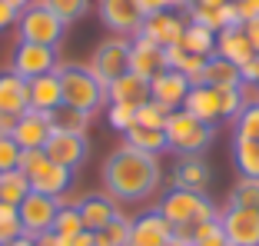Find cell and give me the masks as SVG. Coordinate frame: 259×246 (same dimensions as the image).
Returning <instances> with one entry per match:
<instances>
[{
  "label": "cell",
  "instance_id": "41",
  "mask_svg": "<svg viewBox=\"0 0 259 246\" xmlns=\"http://www.w3.org/2000/svg\"><path fill=\"white\" fill-rule=\"evenodd\" d=\"M107 123L113 130L126 133L133 123H137V110L133 107H123V103H107Z\"/></svg>",
  "mask_w": 259,
  "mask_h": 246
},
{
  "label": "cell",
  "instance_id": "35",
  "mask_svg": "<svg viewBox=\"0 0 259 246\" xmlns=\"http://www.w3.org/2000/svg\"><path fill=\"white\" fill-rule=\"evenodd\" d=\"M40 4H44V7H50L70 27V23H76L80 17L90 14V4H93V0H40Z\"/></svg>",
  "mask_w": 259,
  "mask_h": 246
},
{
  "label": "cell",
  "instance_id": "3",
  "mask_svg": "<svg viewBox=\"0 0 259 246\" xmlns=\"http://www.w3.org/2000/svg\"><path fill=\"white\" fill-rule=\"evenodd\" d=\"M160 210L169 220L173 230H183V226H196L203 220H213L220 210L213 207V200L206 196L203 190H180V186H169L160 196Z\"/></svg>",
  "mask_w": 259,
  "mask_h": 246
},
{
  "label": "cell",
  "instance_id": "18",
  "mask_svg": "<svg viewBox=\"0 0 259 246\" xmlns=\"http://www.w3.org/2000/svg\"><path fill=\"white\" fill-rule=\"evenodd\" d=\"M50 113H40V110H23L17 116V127L10 137L17 140L20 150H44V143L50 140Z\"/></svg>",
  "mask_w": 259,
  "mask_h": 246
},
{
  "label": "cell",
  "instance_id": "44",
  "mask_svg": "<svg viewBox=\"0 0 259 246\" xmlns=\"http://www.w3.org/2000/svg\"><path fill=\"white\" fill-rule=\"evenodd\" d=\"M17 17H20V10L10 7L7 0H0V30H7V27H17Z\"/></svg>",
  "mask_w": 259,
  "mask_h": 246
},
{
  "label": "cell",
  "instance_id": "49",
  "mask_svg": "<svg viewBox=\"0 0 259 246\" xmlns=\"http://www.w3.org/2000/svg\"><path fill=\"white\" fill-rule=\"evenodd\" d=\"M14 127H17V116L0 110V133H14Z\"/></svg>",
  "mask_w": 259,
  "mask_h": 246
},
{
  "label": "cell",
  "instance_id": "30",
  "mask_svg": "<svg viewBox=\"0 0 259 246\" xmlns=\"http://www.w3.org/2000/svg\"><path fill=\"white\" fill-rule=\"evenodd\" d=\"M30 193V180L23 177L20 170H7L0 173V203H10V207H20Z\"/></svg>",
  "mask_w": 259,
  "mask_h": 246
},
{
  "label": "cell",
  "instance_id": "45",
  "mask_svg": "<svg viewBox=\"0 0 259 246\" xmlns=\"http://www.w3.org/2000/svg\"><path fill=\"white\" fill-rule=\"evenodd\" d=\"M239 77H243V84H259V54L239 67Z\"/></svg>",
  "mask_w": 259,
  "mask_h": 246
},
{
  "label": "cell",
  "instance_id": "21",
  "mask_svg": "<svg viewBox=\"0 0 259 246\" xmlns=\"http://www.w3.org/2000/svg\"><path fill=\"white\" fill-rule=\"evenodd\" d=\"M216 54H220L223 60L243 67L246 60L256 57V50H252V44H249V37H246L243 27H226V30L216 33Z\"/></svg>",
  "mask_w": 259,
  "mask_h": 246
},
{
  "label": "cell",
  "instance_id": "12",
  "mask_svg": "<svg viewBox=\"0 0 259 246\" xmlns=\"http://www.w3.org/2000/svg\"><path fill=\"white\" fill-rule=\"evenodd\" d=\"M190 87H193L190 77H183L180 70H163V73H156L150 80V100L173 113V110H183Z\"/></svg>",
  "mask_w": 259,
  "mask_h": 246
},
{
  "label": "cell",
  "instance_id": "31",
  "mask_svg": "<svg viewBox=\"0 0 259 246\" xmlns=\"http://www.w3.org/2000/svg\"><path fill=\"white\" fill-rule=\"evenodd\" d=\"M203 63H206V57L190 54V50H183L180 44H176V47H166V67H169V70H180L183 77H190V84H196Z\"/></svg>",
  "mask_w": 259,
  "mask_h": 246
},
{
  "label": "cell",
  "instance_id": "52",
  "mask_svg": "<svg viewBox=\"0 0 259 246\" xmlns=\"http://www.w3.org/2000/svg\"><path fill=\"white\" fill-rule=\"evenodd\" d=\"M7 246H37V239L33 236H27V233H23V236H17V239H10Z\"/></svg>",
  "mask_w": 259,
  "mask_h": 246
},
{
  "label": "cell",
  "instance_id": "14",
  "mask_svg": "<svg viewBox=\"0 0 259 246\" xmlns=\"http://www.w3.org/2000/svg\"><path fill=\"white\" fill-rule=\"evenodd\" d=\"M166 67V50L163 47H156L153 40L146 37H130V73H137V77L143 80H153L156 73H163Z\"/></svg>",
  "mask_w": 259,
  "mask_h": 246
},
{
  "label": "cell",
  "instance_id": "4",
  "mask_svg": "<svg viewBox=\"0 0 259 246\" xmlns=\"http://www.w3.org/2000/svg\"><path fill=\"white\" fill-rule=\"evenodd\" d=\"M163 130H166V146L173 150V153H180V156H203L206 150H209V143H213L216 127H209V123L190 116L186 110H173Z\"/></svg>",
  "mask_w": 259,
  "mask_h": 246
},
{
  "label": "cell",
  "instance_id": "1",
  "mask_svg": "<svg viewBox=\"0 0 259 246\" xmlns=\"http://www.w3.org/2000/svg\"><path fill=\"white\" fill-rule=\"evenodd\" d=\"M163 183L160 156L133 150L123 143L120 150L107 156L103 163V190L113 196L116 203H146Z\"/></svg>",
  "mask_w": 259,
  "mask_h": 246
},
{
  "label": "cell",
  "instance_id": "8",
  "mask_svg": "<svg viewBox=\"0 0 259 246\" xmlns=\"http://www.w3.org/2000/svg\"><path fill=\"white\" fill-rule=\"evenodd\" d=\"M60 207H63L60 200L47 196V193L30 190V193H27V200H23L20 207H17L23 233H27V236H40V233H50V230H54L57 213H60Z\"/></svg>",
  "mask_w": 259,
  "mask_h": 246
},
{
  "label": "cell",
  "instance_id": "56",
  "mask_svg": "<svg viewBox=\"0 0 259 246\" xmlns=\"http://www.w3.org/2000/svg\"><path fill=\"white\" fill-rule=\"evenodd\" d=\"M93 246H97V243H93Z\"/></svg>",
  "mask_w": 259,
  "mask_h": 246
},
{
  "label": "cell",
  "instance_id": "47",
  "mask_svg": "<svg viewBox=\"0 0 259 246\" xmlns=\"http://www.w3.org/2000/svg\"><path fill=\"white\" fill-rule=\"evenodd\" d=\"M243 30H246V37H249L252 50L259 54V20H252V23H243Z\"/></svg>",
  "mask_w": 259,
  "mask_h": 246
},
{
  "label": "cell",
  "instance_id": "16",
  "mask_svg": "<svg viewBox=\"0 0 259 246\" xmlns=\"http://www.w3.org/2000/svg\"><path fill=\"white\" fill-rule=\"evenodd\" d=\"M173 239V226L160 210H150V213L133 216V226H130V246H166Z\"/></svg>",
  "mask_w": 259,
  "mask_h": 246
},
{
  "label": "cell",
  "instance_id": "43",
  "mask_svg": "<svg viewBox=\"0 0 259 246\" xmlns=\"http://www.w3.org/2000/svg\"><path fill=\"white\" fill-rule=\"evenodd\" d=\"M233 7H236V14H239V23L259 20V0H233Z\"/></svg>",
  "mask_w": 259,
  "mask_h": 246
},
{
  "label": "cell",
  "instance_id": "24",
  "mask_svg": "<svg viewBox=\"0 0 259 246\" xmlns=\"http://www.w3.org/2000/svg\"><path fill=\"white\" fill-rule=\"evenodd\" d=\"M30 90V110H40V113H50L63 103V90H60V77L54 73H47V77H37L27 84Z\"/></svg>",
  "mask_w": 259,
  "mask_h": 246
},
{
  "label": "cell",
  "instance_id": "17",
  "mask_svg": "<svg viewBox=\"0 0 259 246\" xmlns=\"http://www.w3.org/2000/svg\"><path fill=\"white\" fill-rule=\"evenodd\" d=\"M76 213L83 220V230L97 233L100 226H107L110 220H116L123 210H120V203L103 190V193H87L83 200H76Z\"/></svg>",
  "mask_w": 259,
  "mask_h": 246
},
{
  "label": "cell",
  "instance_id": "38",
  "mask_svg": "<svg viewBox=\"0 0 259 246\" xmlns=\"http://www.w3.org/2000/svg\"><path fill=\"white\" fill-rule=\"evenodd\" d=\"M233 123H236V140H259V103L243 107V113Z\"/></svg>",
  "mask_w": 259,
  "mask_h": 246
},
{
  "label": "cell",
  "instance_id": "46",
  "mask_svg": "<svg viewBox=\"0 0 259 246\" xmlns=\"http://www.w3.org/2000/svg\"><path fill=\"white\" fill-rule=\"evenodd\" d=\"M137 4H140V10H143V17H153V14H160V10H166L163 0H137Z\"/></svg>",
  "mask_w": 259,
  "mask_h": 246
},
{
  "label": "cell",
  "instance_id": "20",
  "mask_svg": "<svg viewBox=\"0 0 259 246\" xmlns=\"http://www.w3.org/2000/svg\"><path fill=\"white\" fill-rule=\"evenodd\" d=\"M146 100H150V80L137 77V73H130V70L107 87V103H123V107L137 110V107H143Z\"/></svg>",
  "mask_w": 259,
  "mask_h": 246
},
{
  "label": "cell",
  "instance_id": "50",
  "mask_svg": "<svg viewBox=\"0 0 259 246\" xmlns=\"http://www.w3.org/2000/svg\"><path fill=\"white\" fill-rule=\"evenodd\" d=\"M193 0H163V7L166 10H176V14H186V7H190Z\"/></svg>",
  "mask_w": 259,
  "mask_h": 246
},
{
  "label": "cell",
  "instance_id": "19",
  "mask_svg": "<svg viewBox=\"0 0 259 246\" xmlns=\"http://www.w3.org/2000/svg\"><path fill=\"white\" fill-rule=\"evenodd\" d=\"M183 110H186L190 116H196V120H203V123H209V127H216V123L223 120L220 90H216V87H206V84H193L190 93H186Z\"/></svg>",
  "mask_w": 259,
  "mask_h": 246
},
{
  "label": "cell",
  "instance_id": "5",
  "mask_svg": "<svg viewBox=\"0 0 259 246\" xmlns=\"http://www.w3.org/2000/svg\"><path fill=\"white\" fill-rule=\"evenodd\" d=\"M17 30H20V40H27V44L60 47L63 33H67V23H63L50 7H44L40 0H33L27 10H20V17H17Z\"/></svg>",
  "mask_w": 259,
  "mask_h": 246
},
{
  "label": "cell",
  "instance_id": "10",
  "mask_svg": "<svg viewBox=\"0 0 259 246\" xmlns=\"http://www.w3.org/2000/svg\"><path fill=\"white\" fill-rule=\"evenodd\" d=\"M27 180H30V190L47 193V196H54V200H63V196L70 193V186H73V170L54 163L44 153V160L27 173Z\"/></svg>",
  "mask_w": 259,
  "mask_h": 246
},
{
  "label": "cell",
  "instance_id": "27",
  "mask_svg": "<svg viewBox=\"0 0 259 246\" xmlns=\"http://www.w3.org/2000/svg\"><path fill=\"white\" fill-rule=\"evenodd\" d=\"M90 120H93L90 113L73 110V107H67V103H60L57 110H50V130H57V133H83L87 137Z\"/></svg>",
  "mask_w": 259,
  "mask_h": 246
},
{
  "label": "cell",
  "instance_id": "51",
  "mask_svg": "<svg viewBox=\"0 0 259 246\" xmlns=\"http://www.w3.org/2000/svg\"><path fill=\"white\" fill-rule=\"evenodd\" d=\"M223 4H229V0H193L190 7H223ZM186 7V10H190Z\"/></svg>",
  "mask_w": 259,
  "mask_h": 246
},
{
  "label": "cell",
  "instance_id": "54",
  "mask_svg": "<svg viewBox=\"0 0 259 246\" xmlns=\"http://www.w3.org/2000/svg\"><path fill=\"white\" fill-rule=\"evenodd\" d=\"M166 246H193V243H190V239H183V236H176V233H173V239H169Z\"/></svg>",
  "mask_w": 259,
  "mask_h": 246
},
{
  "label": "cell",
  "instance_id": "40",
  "mask_svg": "<svg viewBox=\"0 0 259 246\" xmlns=\"http://www.w3.org/2000/svg\"><path fill=\"white\" fill-rule=\"evenodd\" d=\"M220 90V110H223V120H236L239 113H243V93H239V87H216Z\"/></svg>",
  "mask_w": 259,
  "mask_h": 246
},
{
  "label": "cell",
  "instance_id": "55",
  "mask_svg": "<svg viewBox=\"0 0 259 246\" xmlns=\"http://www.w3.org/2000/svg\"><path fill=\"white\" fill-rule=\"evenodd\" d=\"M0 246H4V243H0Z\"/></svg>",
  "mask_w": 259,
  "mask_h": 246
},
{
  "label": "cell",
  "instance_id": "28",
  "mask_svg": "<svg viewBox=\"0 0 259 246\" xmlns=\"http://www.w3.org/2000/svg\"><path fill=\"white\" fill-rule=\"evenodd\" d=\"M233 163L243 180H259V140H233Z\"/></svg>",
  "mask_w": 259,
  "mask_h": 246
},
{
  "label": "cell",
  "instance_id": "42",
  "mask_svg": "<svg viewBox=\"0 0 259 246\" xmlns=\"http://www.w3.org/2000/svg\"><path fill=\"white\" fill-rule=\"evenodd\" d=\"M20 146H17V140L10 137V133H0V173H7V170H17V163H20Z\"/></svg>",
  "mask_w": 259,
  "mask_h": 246
},
{
  "label": "cell",
  "instance_id": "39",
  "mask_svg": "<svg viewBox=\"0 0 259 246\" xmlns=\"http://www.w3.org/2000/svg\"><path fill=\"white\" fill-rule=\"evenodd\" d=\"M166 120H169V110H163L160 103L146 100L143 107H137V123H140V127H153V130H163V127H166Z\"/></svg>",
  "mask_w": 259,
  "mask_h": 246
},
{
  "label": "cell",
  "instance_id": "34",
  "mask_svg": "<svg viewBox=\"0 0 259 246\" xmlns=\"http://www.w3.org/2000/svg\"><path fill=\"white\" fill-rule=\"evenodd\" d=\"M226 207H239V210H252V213H259V180H243V177H239V183L233 186V193H229Z\"/></svg>",
  "mask_w": 259,
  "mask_h": 246
},
{
  "label": "cell",
  "instance_id": "29",
  "mask_svg": "<svg viewBox=\"0 0 259 246\" xmlns=\"http://www.w3.org/2000/svg\"><path fill=\"white\" fill-rule=\"evenodd\" d=\"M180 47L190 50V54H196V57H213L216 54V33L206 30V27H199V23L186 20L183 37H180Z\"/></svg>",
  "mask_w": 259,
  "mask_h": 246
},
{
  "label": "cell",
  "instance_id": "37",
  "mask_svg": "<svg viewBox=\"0 0 259 246\" xmlns=\"http://www.w3.org/2000/svg\"><path fill=\"white\" fill-rule=\"evenodd\" d=\"M23 236V226H20V213H17V207H10V203H0V243L7 246L10 239Z\"/></svg>",
  "mask_w": 259,
  "mask_h": 246
},
{
  "label": "cell",
  "instance_id": "9",
  "mask_svg": "<svg viewBox=\"0 0 259 246\" xmlns=\"http://www.w3.org/2000/svg\"><path fill=\"white\" fill-rule=\"evenodd\" d=\"M97 14L120 37H137L143 27V10L137 0H97Z\"/></svg>",
  "mask_w": 259,
  "mask_h": 246
},
{
  "label": "cell",
  "instance_id": "6",
  "mask_svg": "<svg viewBox=\"0 0 259 246\" xmlns=\"http://www.w3.org/2000/svg\"><path fill=\"white\" fill-rule=\"evenodd\" d=\"M87 67L93 70V77H97L103 87H110L116 77H123V73L130 70V37L113 33V37L100 40Z\"/></svg>",
  "mask_w": 259,
  "mask_h": 246
},
{
  "label": "cell",
  "instance_id": "23",
  "mask_svg": "<svg viewBox=\"0 0 259 246\" xmlns=\"http://www.w3.org/2000/svg\"><path fill=\"white\" fill-rule=\"evenodd\" d=\"M169 183L180 186V190H206L209 183V167H206L203 156H180L169 173Z\"/></svg>",
  "mask_w": 259,
  "mask_h": 246
},
{
  "label": "cell",
  "instance_id": "26",
  "mask_svg": "<svg viewBox=\"0 0 259 246\" xmlns=\"http://www.w3.org/2000/svg\"><path fill=\"white\" fill-rule=\"evenodd\" d=\"M123 137H126V146L143 150V153H153V156H160V153L169 150V146H166V130H153V127H140V123H133Z\"/></svg>",
  "mask_w": 259,
  "mask_h": 246
},
{
  "label": "cell",
  "instance_id": "11",
  "mask_svg": "<svg viewBox=\"0 0 259 246\" xmlns=\"http://www.w3.org/2000/svg\"><path fill=\"white\" fill-rule=\"evenodd\" d=\"M220 223L229 246H259V213L239 207L220 210Z\"/></svg>",
  "mask_w": 259,
  "mask_h": 246
},
{
  "label": "cell",
  "instance_id": "22",
  "mask_svg": "<svg viewBox=\"0 0 259 246\" xmlns=\"http://www.w3.org/2000/svg\"><path fill=\"white\" fill-rule=\"evenodd\" d=\"M0 110H4V113H14V116H20L23 110H30L27 80H20L14 70H4V73H0Z\"/></svg>",
  "mask_w": 259,
  "mask_h": 246
},
{
  "label": "cell",
  "instance_id": "15",
  "mask_svg": "<svg viewBox=\"0 0 259 246\" xmlns=\"http://www.w3.org/2000/svg\"><path fill=\"white\" fill-rule=\"evenodd\" d=\"M183 27H186V17L176 14V10H160L153 17H143V27H140V37L153 40L156 47H176L180 37H183Z\"/></svg>",
  "mask_w": 259,
  "mask_h": 246
},
{
  "label": "cell",
  "instance_id": "13",
  "mask_svg": "<svg viewBox=\"0 0 259 246\" xmlns=\"http://www.w3.org/2000/svg\"><path fill=\"white\" fill-rule=\"evenodd\" d=\"M44 153L54 163H60V167L76 170L87 156H90V140H87L83 133H57L54 130L50 140L44 143Z\"/></svg>",
  "mask_w": 259,
  "mask_h": 246
},
{
  "label": "cell",
  "instance_id": "25",
  "mask_svg": "<svg viewBox=\"0 0 259 246\" xmlns=\"http://www.w3.org/2000/svg\"><path fill=\"white\" fill-rule=\"evenodd\" d=\"M196 84H206V87H239L243 77H239L236 63H229V60H223L220 54H213V57H206Z\"/></svg>",
  "mask_w": 259,
  "mask_h": 246
},
{
  "label": "cell",
  "instance_id": "7",
  "mask_svg": "<svg viewBox=\"0 0 259 246\" xmlns=\"http://www.w3.org/2000/svg\"><path fill=\"white\" fill-rule=\"evenodd\" d=\"M60 67L57 60V47H40V44H27L20 40L14 50V60H10V70H14L20 80H37V77H47V73H54Z\"/></svg>",
  "mask_w": 259,
  "mask_h": 246
},
{
  "label": "cell",
  "instance_id": "32",
  "mask_svg": "<svg viewBox=\"0 0 259 246\" xmlns=\"http://www.w3.org/2000/svg\"><path fill=\"white\" fill-rule=\"evenodd\" d=\"M130 226H133V220L126 213H120L116 220H110L107 226H100L93 233V243L97 246H130Z\"/></svg>",
  "mask_w": 259,
  "mask_h": 246
},
{
  "label": "cell",
  "instance_id": "48",
  "mask_svg": "<svg viewBox=\"0 0 259 246\" xmlns=\"http://www.w3.org/2000/svg\"><path fill=\"white\" fill-rule=\"evenodd\" d=\"M33 239H37V246H67L54 230H50V233H40V236H33Z\"/></svg>",
  "mask_w": 259,
  "mask_h": 246
},
{
  "label": "cell",
  "instance_id": "33",
  "mask_svg": "<svg viewBox=\"0 0 259 246\" xmlns=\"http://www.w3.org/2000/svg\"><path fill=\"white\" fill-rule=\"evenodd\" d=\"M193 246H229L226 243V233H223V223H220V213L213 220H203V223L193 226V236H190Z\"/></svg>",
  "mask_w": 259,
  "mask_h": 246
},
{
  "label": "cell",
  "instance_id": "36",
  "mask_svg": "<svg viewBox=\"0 0 259 246\" xmlns=\"http://www.w3.org/2000/svg\"><path fill=\"white\" fill-rule=\"evenodd\" d=\"M54 233L60 239H70V236H76V233H83V220L76 213V203H63L60 207V213H57V220H54Z\"/></svg>",
  "mask_w": 259,
  "mask_h": 246
},
{
  "label": "cell",
  "instance_id": "2",
  "mask_svg": "<svg viewBox=\"0 0 259 246\" xmlns=\"http://www.w3.org/2000/svg\"><path fill=\"white\" fill-rule=\"evenodd\" d=\"M57 77H60V90H63V103L73 110H83V113L97 116L107 103V87L93 77V70L87 63H60L57 67Z\"/></svg>",
  "mask_w": 259,
  "mask_h": 246
},
{
  "label": "cell",
  "instance_id": "53",
  "mask_svg": "<svg viewBox=\"0 0 259 246\" xmlns=\"http://www.w3.org/2000/svg\"><path fill=\"white\" fill-rule=\"evenodd\" d=\"M7 4H10V7H17V10H27L33 0H7Z\"/></svg>",
  "mask_w": 259,
  "mask_h": 246
}]
</instances>
